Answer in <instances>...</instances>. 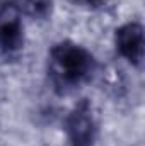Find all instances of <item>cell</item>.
Wrapping results in <instances>:
<instances>
[{"instance_id":"4","label":"cell","mask_w":145,"mask_h":146,"mask_svg":"<svg viewBox=\"0 0 145 146\" xmlns=\"http://www.w3.org/2000/svg\"><path fill=\"white\" fill-rule=\"evenodd\" d=\"M67 131L73 146H91L96 133V122L91 106L87 102H80L75 106L67 119Z\"/></svg>"},{"instance_id":"3","label":"cell","mask_w":145,"mask_h":146,"mask_svg":"<svg viewBox=\"0 0 145 146\" xmlns=\"http://www.w3.org/2000/svg\"><path fill=\"white\" fill-rule=\"evenodd\" d=\"M116 51L133 66H140L144 60V27L138 22L121 26L114 34Z\"/></svg>"},{"instance_id":"5","label":"cell","mask_w":145,"mask_h":146,"mask_svg":"<svg viewBox=\"0 0 145 146\" xmlns=\"http://www.w3.org/2000/svg\"><path fill=\"white\" fill-rule=\"evenodd\" d=\"M26 7L31 15L44 17L51 5H50V0H26Z\"/></svg>"},{"instance_id":"1","label":"cell","mask_w":145,"mask_h":146,"mask_svg":"<svg viewBox=\"0 0 145 146\" xmlns=\"http://www.w3.org/2000/svg\"><path fill=\"white\" fill-rule=\"evenodd\" d=\"M96 66L92 53L72 41L56 42L48 53V76L58 94H68L89 82Z\"/></svg>"},{"instance_id":"6","label":"cell","mask_w":145,"mask_h":146,"mask_svg":"<svg viewBox=\"0 0 145 146\" xmlns=\"http://www.w3.org/2000/svg\"><path fill=\"white\" fill-rule=\"evenodd\" d=\"M73 5H79V7H84V9H91V10H101V9H106L109 3V0H67Z\"/></svg>"},{"instance_id":"2","label":"cell","mask_w":145,"mask_h":146,"mask_svg":"<svg viewBox=\"0 0 145 146\" xmlns=\"http://www.w3.org/2000/svg\"><path fill=\"white\" fill-rule=\"evenodd\" d=\"M24 33L21 7L14 2L0 3V51L5 54H14L22 48Z\"/></svg>"}]
</instances>
